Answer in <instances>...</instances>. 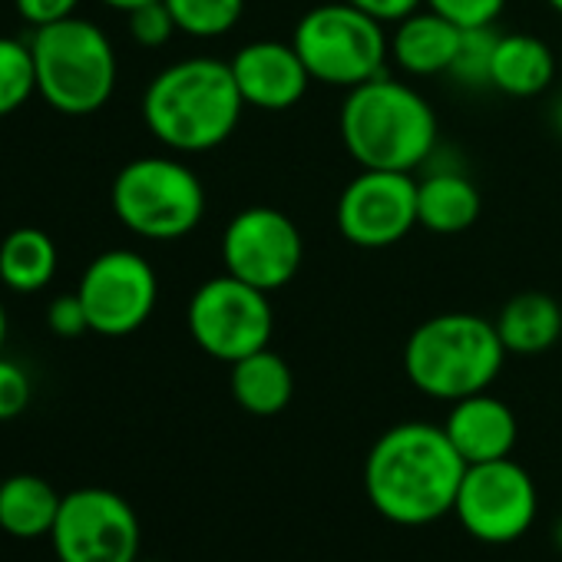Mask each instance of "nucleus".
I'll use <instances>...</instances> for the list:
<instances>
[{
	"label": "nucleus",
	"mask_w": 562,
	"mask_h": 562,
	"mask_svg": "<svg viewBox=\"0 0 562 562\" xmlns=\"http://www.w3.org/2000/svg\"><path fill=\"white\" fill-rule=\"evenodd\" d=\"M130 18V37L146 47V50H156V47H166L172 41V34H179L166 0H153V4H143L136 11L126 14Z\"/></svg>",
	"instance_id": "26"
},
{
	"label": "nucleus",
	"mask_w": 562,
	"mask_h": 562,
	"mask_svg": "<svg viewBox=\"0 0 562 562\" xmlns=\"http://www.w3.org/2000/svg\"><path fill=\"white\" fill-rule=\"evenodd\" d=\"M228 391L241 411L255 417H274L295 397V374L285 358L271 348H261L232 364Z\"/></svg>",
	"instance_id": "20"
},
{
	"label": "nucleus",
	"mask_w": 562,
	"mask_h": 562,
	"mask_svg": "<svg viewBox=\"0 0 562 562\" xmlns=\"http://www.w3.org/2000/svg\"><path fill=\"white\" fill-rule=\"evenodd\" d=\"M443 430L457 453L470 463H486V460H503L513 453L519 424L516 414L506 407V401L480 391L463 401H453Z\"/></svg>",
	"instance_id": "15"
},
{
	"label": "nucleus",
	"mask_w": 562,
	"mask_h": 562,
	"mask_svg": "<svg viewBox=\"0 0 562 562\" xmlns=\"http://www.w3.org/2000/svg\"><path fill=\"white\" fill-rule=\"evenodd\" d=\"M4 341H8V308L0 302V351H4Z\"/></svg>",
	"instance_id": "33"
},
{
	"label": "nucleus",
	"mask_w": 562,
	"mask_h": 562,
	"mask_svg": "<svg viewBox=\"0 0 562 562\" xmlns=\"http://www.w3.org/2000/svg\"><path fill=\"white\" fill-rule=\"evenodd\" d=\"M341 143L361 169H420L437 149V113L420 90L387 74L351 87L341 116Z\"/></svg>",
	"instance_id": "3"
},
{
	"label": "nucleus",
	"mask_w": 562,
	"mask_h": 562,
	"mask_svg": "<svg viewBox=\"0 0 562 562\" xmlns=\"http://www.w3.org/2000/svg\"><path fill=\"white\" fill-rule=\"evenodd\" d=\"M47 325H50V331L57 338H80L83 331H90V322H87L80 295L74 292V295H60L57 302H50Z\"/></svg>",
	"instance_id": "29"
},
{
	"label": "nucleus",
	"mask_w": 562,
	"mask_h": 562,
	"mask_svg": "<svg viewBox=\"0 0 562 562\" xmlns=\"http://www.w3.org/2000/svg\"><path fill=\"white\" fill-rule=\"evenodd\" d=\"M348 4H355L358 11L371 14L381 24H397V21L411 18L414 11H420L424 0H348Z\"/></svg>",
	"instance_id": "31"
},
{
	"label": "nucleus",
	"mask_w": 562,
	"mask_h": 562,
	"mask_svg": "<svg viewBox=\"0 0 562 562\" xmlns=\"http://www.w3.org/2000/svg\"><path fill=\"white\" fill-rule=\"evenodd\" d=\"M335 222L358 248H391L417 225V179L397 169H361L338 195Z\"/></svg>",
	"instance_id": "13"
},
{
	"label": "nucleus",
	"mask_w": 562,
	"mask_h": 562,
	"mask_svg": "<svg viewBox=\"0 0 562 562\" xmlns=\"http://www.w3.org/2000/svg\"><path fill=\"white\" fill-rule=\"evenodd\" d=\"M100 4H106V8H113V11L130 14V11H136V8H143V4H153V0H100Z\"/></svg>",
	"instance_id": "32"
},
{
	"label": "nucleus",
	"mask_w": 562,
	"mask_h": 562,
	"mask_svg": "<svg viewBox=\"0 0 562 562\" xmlns=\"http://www.w3.org/2000/svg\"><path fill=\"white\" fill-rule=\"evenodd\" d=\"M467 460L447 430L407 420L384 430L364 460V493L371 506L397 526H427L453 513Z\"/></svg>",
	"instance_id": "1"
},
{
	"label": "nucleus",
	"mask_w": 562,
	"mask_h": 562,
	"mask_svg": "<svg viewBox=\"0 0 562 562\" xmlns=\"http://www.w3.org/2000/svg\"><path fill=\"white\" fill-rule=\"evenodd\" d=\"M37 67V93L64 116L100 113L116 90L113 41L83 18H67L34 31L31 41Z\"/></svg>",
	"instance_id": "5"
},
{
	"label": "nucleus",
	"mask_w": 562,
	"mask_h": 562,
	"mask_svg": "<svg viewBox=\"0 0 562 562\" xmlns=\"http://www.w3.org/2000/svg\"><path fill=\"white\" fill-rule=\"evenodd\" d=\"M57 245L44 228L24 225L0 241V281L18 295L47 289L57 274Z\"/></svg>",
	"instance_id": "22"
},
{
	"label": "nucleus",
	"mask_w": 562,
	"mask_h": 562,
	"mask_svg": "<svg viewBox=\"0 0 562 562\" xmlns=\"http://www.w3.org/2000/svg\"><path fill=\"white\" fill-rule=\"evenodd\" d=\"M14 8L31 27H47V24L74 18L80 0H14Z\"/></svg>",
	"instance_id": "30"
},
{
	"label": "nucleus",
	"mask_w": 562,
	"mask_h": 562,
	"mask_svg": "<svg viewBox=\"0 0 562 562\" xmlns=\"http://www.w3.org/2000/svg\"><path fill=\"white\" fill-rule=\"evenodd\" d=\"M476 182L460 169H434L417 179V225L434 235H460L480 218Z\"/></svg>",
	"instance_id": "18"
},
{
	"label": "nucleus",
	"mask_w": 562,
	"mask_h": 562,
	"mask_svg": "<svg viewBox=\"0 0 562 562\" xmlns=\"http://www.w3.org/2000/svg\"><path fill=\"white\" fill-rule=\"evenodd\" d=\"M552 126H555V133L562 136V100L552 106Z\"/></svg>",
	"instance_id": "34"
},
{
	"label": "nucleus",
	"mask_w": 562,
	"mask_h": 562,
	"mask_svg": "<svg viewBox=\"0 0 562 562\" xmlns=\"http://www.w3.org/2000/svg\"><path fill=\"white\" fill-rule=\"evenodd\" d=\"M110 205L133 235L176 241L199 228L205 215V189L186 162L172 156H139L116 172Z\"/></svg>",
	"instance_id": "6"
},
{
	"label": "nucleus",
	"mask_w": 562,
	"mask_h": 562,
	"mask_svg": "<svg viewBox=\"0 0 562 562\" xmlns=\"http://www.w3.org/2000/svg\"><path fill=\"white\" fill-rule=\"evenodd\" d=\"M506 348L496 325L470 315L447 312L420 322L404 345L407 381L434 401H463L486 391L503 371Z\"/></svg>",
	"instance_id": "4"
},
{
	"label": "nucleus",
	"mask_w": 562,
	"mask_h": 562,
	"mask_svg": "<svg viewBox=\"0 0 562 562\" xmlns=\"http://www.w3.org/2000/svg\"><path fill=\"white\" fill-rule=\"evenodd\" d=\"M493 325L506 355H546L562 338V305L546 292H519L499 308Z\"/></svg>",
	"instance_id": "19"
},
{
	"label": "nucleus",
	"mask_w": 562,
	"mask_h": 562,
	"mask_svg": "<svg viewBox=\"0 0 562 562\" xmlns=\"http://www.w3.org/2000/svg\"><path fill=\"white\" fill-rule=\"evenodd\" d=\"M139 539L136 509L103 486L67 493L50 529L57 562H139Z\"/></svg>",
	"instance_id": "10"
},
{
	"label": "nucleus",
	"mask_w": 562,
	"mask_h": 562,
	"mask_svg": "<svg viewBox=\"0 0 562 562\" xmlns=\"http://www.w3.org/2000/svg\"><path fill=\"white\" fill-rule=\"evenodd\" d=\"M559 57L552 47L532 34H499L493 70H490V90L529 100L546 93L555 83Z\"/></svg>",
	"instance_id": "17"
},
{
	"label": "nucleus",
	"mask_w": 562,
	"mask_h": 562,
	"mask_svg": "<svg viewBox=\"0 0 562 562\" xmlns=\"http://www.w3.org/2000/svg\"><path fill=\"white\" fill-rule=\"evenodd\" d=\"M192 341L215 361L235 364L261 348L274 335V308L268 292L245 285L235 274H215L192 292L186 308Z\"/></svg>",
	"instance_id": "8"
},
{
	"label": "nucleus",
	"mask_w": 562,
	"mask_h": 562,
	"mask_svg": "<svg viewBox=\"0 0 562 562\" xmlns=\"http://www.w3.org/2000/svg\"><path fill=\"white\" fill-rule=\"evenodd\" d=\"M424 4L457 27H493L506 8V0H424Z\"/></svg>",
	"instance_id": "27"
},
{
	"label": "nucleus",
	"mask_w": 562,
	"mask_h": 562,
	"mask_svg": "<svg viewBox=\"0 0 562 562\" xmlns=\"http://www.w3.org/2000/svg\"><path fill=\"white\" fill-rule=\"evenodd\" d=\"M305 238L292 215L271 205L235 212L222 232V265L258 292H278L302 271Z\"/></svg>",
	"instance_id": "9"
},
{
	"label": "nucleus",
	"mask_w": 562,
	"mask_h": 562,
	"mask_svg": "<svg viewBox=\"0 0 562 562\" xmlns=\"http://www.w3.org/2000/svg\"><path fill=\"white\" fill-rule=\"evenodd\" d=\"M292 47L305 60L312 80L338 90H351L381 77L391 60L384 24L348 0H331V4H318L302 14Z\"/></svg>",
	"instance_id": "7"
},
{
	"label": "nucleus",
	"mask_w": 562,
	"mask_h": 562,
	"mask_svg": "<svg viewBox=\"0 0 562 562\" xmlns=\"http://www.w3.org/2000/svg\"><path fill=\"white\" fill-rule=\"evenodd\" d=\"M460 34L463 27H457L453 21L424 4L411 18L397 21L387 34L391 60L407 77H443L453 67Z\"/></svg>",
	"instance_id": "16"
},
{
	"label": "nucleus",
	"mask_w": 562,
	"mask_h": 562,
	"mask_svg": "<svg viewBox=\"0 0 562 562\" xmlns=\"http://www.w3.org/2000/svg\"><path fill=\"white\" fill-rule=\"evenodd\" d=\"M546 4H549V11H555L562 18V0H546Z\"/></svg>",
	"instance_id": "35"
},
{
	"label": "nucleus",
	"mask_w": 562,
	"mask_h": 562,
	"mask_svg": "<svg viewBox=\"0 0 562 562\" xmlns=\"http://www.w3.org/2000/svg\"><path fill=\"white\" fill-rule=\"evenodd\" d=\"M57 490L34 473H18L0 480V529L14 539H41L50 536L60 513Z\"/></svg>",
	"instance_id": "21"
},
{
	"label": "nucleus",
	"mask_w": 562,
	"mask_h": 562,
	"mask_svg": "<svg viewBox=\"0 0 562 562\" xmlns=\"http://www.w3.org/2000/svg\"><path fill=\"white\" fill-rule=\"evenodd\" d=\"M559 67H562V57H559Z\"/></svg>",
	"instance_id": "36"
},
{
	"label": "nucleus",
	"mask_w": 562,
	"mask_h": 562,
	"mask_svg": "<svg viewBox=\"0 0 562 562\" xmlns=\"http://www.w3.org/2000/svg\"><path fill=\"white\" fill-rule=\"evenodd\" d=\"M245 100L232 67L215 57H189L159 70L143 93V120L149 133L172 153H209L222 146Z\"/></svg>",
	"instance_id": "2"
},
{
	"label": "nucleus",
	"mask_w": 562,
	"mask_h": 562,
	"mask_svg": "<svg viewBox=\"0 0 562 562\" xmlns=\"http://www.w3.org/2000/svg\"><path fill=\"white\" fill-rule=\"evenodd\" d=\"M179 34L195 41H215L238 27L245 0H166Z\"/></svg>",
	"instance_id": "23"
},
{
	"label": "nucleus",
	"mask_w": 562,
	"mask_h": 562,
	"mask_svg": "<svg viewBox=\"0 0 562 562\" xmlns=\"http://www.w3.org/2000/svg\"><path fill=\"white\" fill-rule=\"evenodd\" d=\"M77 295L83 302L90 331L103 338H126L153 318L159 302V278L149 258L139 251L110 248L83 268Z\"/></svg>",
	"instance_id": "11"
},
{
	"label": "nucleus",
	"mask_w": 562,
	"mask_h": 562,
	"mask_svg": "<svg viewBox=\"0 0 562 562\" xmlns=\"http://www.w3.org/2000/svg\"><path fill=\"white\" fill-rule=\"evenodd\" d=\"M536 509H539L536 483L529 470L509 457L470 463L453 503L460 526L473 539L493 546L519 539L532 526Z\"/></svg>",
	"instance_id": "12"
},
{
	"label": "nucleus",
	"mask_w": 562,
	"mask_h": 562,
	"mask_svg": "<svg viewBox=\"0 0 562 562\" xmlns=\"http://www.w3.org/2000/svg\"><path fill=\"white\" fill-rule=\"evenodd\" d=\"M228 67L245 106L268 110V113L299 106L312 87V74L305 60L292 44L281 41H251L235 50Z\"/></svg>",
	"instance_id": "14"
},
{
	"label": "nucleus",
	"mask_w": 562,
	"mask_h": 562,
	"mask_svg": "<svg viewBox=\"0 0 562 562\" xmlns=\"http://www.w3.org/2000/svg\"><path fill=\"white\" fill-rule=\"evenodd\" d=\"M499 31L493 27H467L460 34V47L453 57V67L447 77H453L467 90L490 87V70H493V54H496Z\"/></svg>",
	"instance_id": "25"
},
{
	"label": "nucleus",
	"mask_w": 562,
	"mask_h": 562,
	"mask_svg": "<svg viewBox=\"0 0 562 562\" xmlns=\"http://www.w3.org/2000/svg\"><path fill=\"white\" fill-rule=\"evenodd\" d=\"M37 93V67L31 44L0 37V120L18 113Z\"/></svg>",
	"instance_id": "24"
},
{
	"label": "nucleus",
	"mask_w": 562,
	"mask_h": 562,
	"mask_svg": "<svg viewBox=\"0 0 562 562\" xmlns=\"http://www.w3.org/2000/svg\"><path fill=\"white\" fill-rule=\"evenodd\" d=\"M31 394L34 387H31L27 371L18 361L0 355V424L21 417L31 404Z\"/></svg>",
	"instance_id": "28"
}]
</instances>
